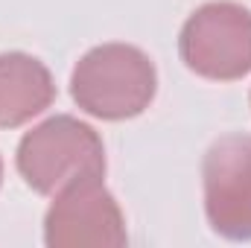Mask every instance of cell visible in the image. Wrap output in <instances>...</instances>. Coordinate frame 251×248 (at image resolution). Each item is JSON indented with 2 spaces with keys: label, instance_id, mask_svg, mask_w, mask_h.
I'll return each mask as SVG.
<instances>
[{
  "label": "cell",
  "instance_id": "52a82bcc",
  "mask_svg": "<svg viewBox=\"0 0 251 248\" xmlns=\"http://www.w3.org/2000/svg\"><path fill=\"white\" fill-rule=\"evenodd\" d=\"M0 181H3V161H0Z\"/></svg>",
  "mask_w": 251,
  "mask_h": 248
},
{
  "label": "cell",
  "instance_id": "3957f363",
  "mask_svg": "<svg viewBox=\"0 0 251 248\" xmlns=\"http://www.w3.org/2000/svg\"><path fill=\"white\" fill-rule=\"evenodd\" d=\"M178 53L193 73L234 82L251 73V12L234 0L199 6L181 26Z\"/></svg>",
  "mask_w": 251,
  "mask_h": 248
},
{
  "label": "cell",
  "instance_id": "7a4b0ae2",
  "mask_svg": "<svg viewBox=\"0 0 251 248\" xmlns=\"http://www.w3.org/2000/svg\"><path fill=\"white\" fill-rule=\"evenodd\" d=\"M18 173L41 196H53L76 178L105 175V146L94 125L56 114L18 143Z\"/></svg>",
  "mask_w": 251,
  "mask_h": 248
},
{
  "label": "cell",
  "instance_id": "8992f818",
  "mask_svg": "<svg viewBox=\"0 0 251 248\" xmlns=\"http://www.w3.org/2000/svg\"><path fill=\"white\" fill-rule=\"evenodd\" d=\"M56 99L47 64L29 53H0V128L29 123Z\"/></svg>",
  "mask_w": 251,
  "mask_h": 248
},
{
  "label": "cell",
  "instance_id": "277c9868",
  "mask_svg": "<svg viewBox=\"0 0 251 248\" xmlns=\"http://www.w3.org/2000/svg\"><path fill=\"white\" fill-rule=\"evenodd\" d=\"M44 243L50 248H123L128 243L123 210L100 175L76 178L56 193L44 216Z\"/></svg>",
  "mask_w": 251,
  "mask_h": 248
},
{
  "label": "cell",
  "instance_id": "5b68a950",
  "mask_svg": "<svg viewBox=\"0 0 251 248\" xmlns=\"http://www.w3.org/2000/svg\"><path fill=\"white\" fill-rule=\"evenodd\" d=\"M207 222L225 240H251V134L219 137L201 164Z\"/></svg>",
  "mask_w": 251,
  "mask_h": 248
},
{
  "label": "cell",
  "instance_id": "6da1fadb",
  "mask_svg": "<svg viewBox=\"0 0 251 248\" xmlns=\"http://www.w3.org/2000/svg\"><path fill=\"white\" fill-rule=\"evenodd\" d=\"M155 91V64L131 44H100L88 50L70 76L73 102L100 120H131L143 114Z\"/></svg>",
  "mask_w": 251,
  "mask_h": 248
}]
</instances>
